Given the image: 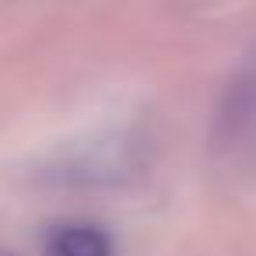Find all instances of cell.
<instances>
[{"mask_svg": "<svg viewBox=\"0 0 256 256\" xmlns=\"http://www.w3.org/2000/svg\"><path fill=\"white\" fill-rule=\"evenodd\" d=\"M46 256H112V242L102 228L84 224V221H70L50 235Z\"/></svg>", "mask_w": 256, "mask_h": 256, "instance_id": "1", "label": "cell"}]
</instances>
